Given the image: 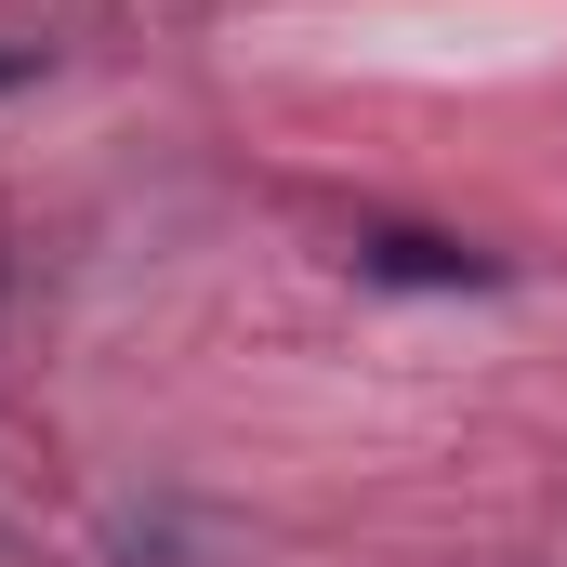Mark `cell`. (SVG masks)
Here are the masks:
<instances>
[{"label":"cell","instance_id":"7a4b0ae2","mask_svg":"<svg viewBox=\"0 0 567 567\" xmlns=\"http://www.w3.org/2000/svg\"><path fill=\"white\" fill-rule=\"evenodd\" d=\"M27 66H40V53H0V93H13V80H27Z\"/></svg>","mask_w":567,"mask_h":567},{"label":"cell","instance_id":"6da1fadb","mask_svg":"<svg viewBox=\"0 0 567 567\" xmlns=\"http://www.w3.org/2000/svg\"><path fill=\"white\" fill-rule=\"evenodd\" d=\"M343 265L357 278H396V290H502V251H475L449 225H357Z\"/></svg>","mask_w":567,"mask_h":567}]
</instances>
